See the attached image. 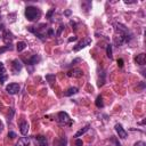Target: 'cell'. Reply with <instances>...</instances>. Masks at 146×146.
<instances>
[{
	"instance_id": "6da1fadb",
	"label": "cell",
	"mask_w": 146,
	"mask_h": 146,
	"mask_svg": "<svg viewBox=\"0 0 146 146\" xmlns=\"http://www.w3.org/2000/svg\"><path fill=\"white\" fill-rule=\"evenodd\" d=\"M114 26V31L115 33L117 34V36L114 38V42L117 47L122 46L123 43H127L129 42L131 39H132V33L129 31V29L123 25L122 23H114L113 24Z\"/></svg>"
},
{
	"instance_id": "7a4b0ae2",
	"label": "cell",
	"mask_w": 146,
	"mask_h": 146,
	"mask_svg": "<svg viewBox=\"0 0 146 146\" xmlns=\"http://www.w3.org/2000/svg\"><path fill=\"white\" fill-rule=\"evenodd\" d=\"M25 17L31 22L38 21L41 17V10L34 6H27L25 8Z\"/></svg>"
},
{
	"instance_id": "3957f363",
	"label": "cell",
	"mask_w": 146,
	"mask_h": 146,
	"mask_svg": "<svg viewBox=\"0 0 146 146\" xmlns=\"http://www.w3.org/2000/svg\"><path fill=\"white\" fill-rule=\"evenodd\" d=\"M57 122L62 125H71L72 121L66 112H58L57 114Z\"/></svg>"
},
{
	"instance_id": "277c9868",
	"label": "cell",
	"mask_w": 146,
	"mask_h": 146,
	"mask_svg": "<svg viewBox=\"0 0 146 146\" xmlns=\"http://www.w3.org/2000/svg\"><path fill=\"white\" fill-rule=\"evenodd\" d=\"M90 43H91V38H84V39H82L79 43H76V44L73 47V50H74V51H79V50H81L82 48L89 46Z\"/></svg>"
},
{
	"instance_id": "5b68a950",
	"label": "cell",
	"mask_w": 146,
	"mask_h": 146,
	"mask_svg": "<svg viewBox=\"0 0 146 146\" xmlns=\"http://www.w3.org/2000/svg\"><path fill=\"white\" fill-rule=\"evenodd\" d=\"M21 90V87L18 83H9L8 86H6V91L9 94V95H16L18 94Z\"/></svg>"
},
{
	"instance_id": "8992f818",
	"label": "cell",
	"mask_w": 146,
	"mask_h": 146,
	"mask_svg": "<svg viewBox=\"0 0 146 146\" xmlns=\"http://www.w3.org/2000/svg\"><path fill=\"white\" fill-rule=\"evenodd\" d=\"M2 40H3V42H5L7 46L11 44V42H13V40H14V35H13V33H11L9 30H3V33H2Z\"/></svg>"
},
{
	"instance_id": "52a82bcc",
	"label": "cell",
	"mask_w": 146,
	"mask_h": 146,
	"mask_svg": "<svg viewBox=\"0 0 146 146\" xmlns=\"http://www.w3.org/2000/svg\"><path fill=\"white\" fill-rule=\"evenodd\" d=\"M22 68H23V64L21 63V60L14 59V60L11 62V72H13L14 74H18V73L22 71Z\"/></svg>"
},
{
	"instance_id": "ba28073f",
	"label": "cell",
	"mask_w": 146,
	"mask_h": 146,
	"mask_svg": "<svg viewBox=\"0 0 146 146\" xmlns=\"http://www.w3.org/2000/svg\"><path fill=\"white\" fill-rule=\"evenodd\" d=\"M114 128H115V131H116V133L119 135V137H120V138H122V139H125V138L128 137V132L124 130V128L122 127V124H120V123H116Z\"/></svg>"
},
{
	"instance_id": "9c48e42d",
	"label": "cell",
	"mask_w": 146,
	"mask_h": 146,
	"mask_svg": "<svg viewBox=\"0 0 146 146\" xmlns=\"http://www.w3.org/2000/svg\"><path fill=\"white\" fill-rule=\"evenodd\" d=\"M83 75H84V73L81 68H73L67 72V76H70V78H82Z\"/></svg>"
},
{
	"instance_id": "30bf717a",
	"label": "cell",
	"mask_w": 146,
	"mask_h": 146,
	"mask_svg": "<svg viewBox=\"0 0 146 146\" xmlns=\"http://www.w3.org/2000/svg\"><path fill=\"white\" fill-rule=\"evenodd\" d=\"M7 79H8V74H7L6 67H5L3 63L0 62V83H5Z\"/></svg>"
},
{
	"instance_id": "8fae6325",
	"label": "cell",
	"mask_w": 146,
	"mask_h": 146,
	"mask_svg": "<svg viewBox=\"0 0 146 146\" xmlns=\"http://www.w3.org/2000/svg\"><path fill=\"white\" fill-rule=\"evenodd\" d=\"M29 129H30V124H29L26 121L21 122V124H19V131H21V133H22L23 136H26V135H27Z\"/></svg>"
},
{
	"instance_id": "7c38bea8",
	"label": "cell",
	"mask_w": 146,
	"mask_h": 146,
	"mask_svg": "<svg viewBox=\"0 0 146 146\" xmlns=\"http://www.w3.org/2000/svg\"><path fill=\"white\" fill-rule=\"evenodd\" d=\"M135 62H136V64H138V65H141V66L145 65V63H146V55H145L144 52L137 55V56L135 57Z\"/></svg>"
},
{
	"instance_id": "4fadbf2b",
	"label": "cell",
	"mask_w": 146,
	"mask_h": 146,
	"mask_svg": "<svg viewBox=\"0 0 146 146\" xmlns=\"http://www.w3.org/2000/svg\"><path fill=\"white\" fill-rule=\"evenodd\" d=\"M40 56L39 55H33V56H31L27 60H26V65H31V66H33V65H35V64H38L39 62H40Z\"/></svg>"
},
{
	"instance_id": "5bb4252c",
	"label": "cell",
	"mask_w": 146,
	"mask_h": 146,
	"mask_svg": "<svg viewBox=\"0 0 146 146\" xmlns=\"http://www.w3.org/2000/svg\"><path fill=\"white\" fill-rule=\"evenodd\" d=\"M29 145H30V138L29 137H22L15 144V146H29Z\"/></svg>"
},
{
	"instance_id": "9a60e30c",
	"label": "cell",
	"mask_w": 146,
	"mask_h": 146,
	"mask_svg": "<svg viewBox=\"0 0 146 146\" xmlns=\"http://www.w3.org/2000/svg\"><path fill=\"white\" fill-rule=\"evenodd\" d=\"M35 139H36L38 143H39V146H49V145H48V141H47V138H46L44 136L38 135V136H35Z\"/></svg>"
},
{
	"instance_id": "2e32d148",
	"label": "cell",
	"mask_w": 146,
	"mask_h": 146,
	"mask_svg": "<svg viewBox=\"0 0 146 146\" xmlns=\"http://www.w3.org/2000/svg\"><path fill=\"white\" fill-rule=\"evenodd\" d=\"M89 129H90V124H87V125H84L83 128H81L80 130H78V131L74 133V137H75V138H78V137H80V136L84 135V133H86V132H87Z\"/></svg>"
},
{
	"instance_id": "e0dca14e",
	"label": "cell",
	"mask_w": 146,
	"mask_h": 146,
	"mask_svg": "<svg viewBox=\"0 0 146 146\" xmlns=\"http://www.w3.org/2000/svg\"><path fill=\"white\" fill-rule=\"evenodd\" d=\"M78 91H79V89H78L76 87H71V88H68L67 90L64 91V96H65V97H68V96H72V95H74V94H76Z\"/></svg>"
},
{
	"instance_id": "ac0fdd59",
	"label": "cell",
	"mask_w": 146,
	"mask_h": 146,
	"mask_svg": "<svg viewBox=\"0 0 146 146\" xmlns=\"http://www.w3.org/2000/svg\"><path fill=\"white\" fill-rule=\"evenodd\" d=\"M46 80L49 82L50 86H54V82L56 81V76H55V74H47L46 75Z\"/></svg>"
},
{
	"instance_id": "d6986e66",
	"label": "cell",
	"mask_w": 146,
	"mask_h": 146,
	"mask_svg": "<svg viewBox=\"0 0 146 146\" xmlns=\"http://www.w3.org/2000/svg\"><path fill=\"white\" fill-rule=\"evenodd\" d=\"M25 48H26V43H25L24 41H19V42H17V44H16V49H17V51H23Z\"/></svg>"
},
{
	"instance_id": "ffe728a7",
	"label": "cell",
	"mask_w": 146,
	"mask_h": 146,
	"mask_svg": "<svg viewBox=\"0 0 146 146\" xmlns=\"http://www.w3.org/2000/svg\"><path fill=\"white\" fill-rule=\"evenodd\" d=\"M95 104H96V106H97L98 108H100V107H103V106H104V102H103V97H102V96H97V98H96V102H95Z\"/></svg>"
},
{
	"instance_id": "44dd1931",
	"label": "cell",
	"mask_w": 146,
	"mask_h": 146,
	"mask_svg": "<svg viewBox=\"0 0 146 146\" xmlns=\"http://www.w3.org/2000/svg\"><path fill=\"white\" fill-rule=\"evenodd\" d=\"M54 145H55V146H65V145H66V138L62 137L59 141H58V140H54Z\"/></svg>"
},
{
	"instance_id": "7402d4cb",
	"label": "cell",
	"mask_w": 146,
	"mask_h": 146,
	"mask_svg": "<svg viewBox=\"0 0 146 146\" xmlns=\"http://www.w3.org/2000/svg\"><path fill=\"white\" fill-rule=\"evenodd\" d=\"M106 55H107V57L110 59L113 58V55H112V44H107V47H106Z\"/></svg>"
},
{
	"instance_id": "603a6c76",
	"label": "cell",
	"mask_w": 146,
	"mask_h": 146,
	"mask_svg": "<svg viewBox=\"0 0 146 146\" xmlns=\"http://www.w3.org/2000/svg\"><path fill=\"white\" fill-rule=\"evenodd\" d=\"M11 49H13V46H11V44H9V46H5V47L0 48V54L5 52V51H7V50H11Z\"/></svg>"
},
{
	"instance_id": "cb8c5ba5",
	"label": "cell",
	"mask_w": 146,
	"mask_h": 146,
	"mask_svg": "<svg viewBox=\"0 0 146 146\" xmlns=\"http://www.w3.org/2000/svg\"><path fill=\"white\" fill-rule=\"evenodd\" d=\"M8 137H9L10 139H13V138L16 137V133H15L14 131H9V132H8Z\"/></svg>"
},
{
	"instance_id": "d4e9b609",
	"label": "cell",
	"mask_w": 146,
	"mask_h": 146,
	"mask_svg": "<svg viewBox=\"0 0 146 146\" xmlns=\"http://www.w3.org/2000/svg\"><path fill=\"white\" fill-rule=\"evenodd\" d=\"M133 146H146V144L144 141H137L133 144Z\"/></svg>"
},
{
	"instance_id": "484cf974",
	"label": "cell",
	"mask_w": 146,
	"mask_h": 146,
	"mask_svg": "<svg viewBox=\"0 0 146 146\" xmlns=\"http://www.w3.org/2000/svg\"><path fill=\"white\" fill-rule=\"evenodd\" d=\"M63 30H64V25H60V26H59V30H58V32H57V34H56V35H57V36H59Z\"/></svg>"
},
{
	"instance_id": "4316f807",
	"label": "cell",
	"mask_w": 146,
	"mask_h": 146,
	"mask_svg": "<svg viewBox=\"0 0 146 146\" xmlns=\"http://www.w3.org/2000/svg\"><path fill=\"white\" fill-rule=\"evenodd\" d=\"M82 144H83L82 140H80V139H76V140H75V145H76V146H82Z\"/></svg>"
},
{
	"instance_id": "83f0119b",
	"label": "cell",
	"mask_w": 146,
	"mask_h": 146,
	"mask_svg": "<svg viewBox=\"0 0 146 146\" xmlns=\"http://www.w3.org/2000/svg\"><path fill=\"white\" fill-rule=\"evenodd\" d=\"M117 65L120 67H122L123 66V59H117Z\"/></svg>"
},
{
	"instance_id": "f1b7e54d",
	"label": "cell",
	"mask_w": 146,
	"mask_h": 146,
	"mask_svg": "<svg viewBox=\"0 0 146 146\" xmlns=\"http://www.w3.org/2000/svg\"><path fill=\"white\" fill-rule=\"evenodd\" d=\"M64 15H65V16H70V15H71V10H66V11H64Z\"/></svg>"
},
{
	"instance_id": "f546056e",
	"label": "cell",
	"mask_w": 146,
	"mask_h": 146,
	"mask_svg": "<svg viewBox=\"0 0 146 146\" xmlns=\"http://www.w3.org/2000/svg\"><path fill=\"white\" fill-rule=\"evenodd\" d=\"M76 39H78L76 36H73V38H70V39H68V42H71V41H75Z\"/></svg>"
},
{
	"instance_id": "4dcf8cb0",
	"label": "cell",
	"mask_w": 146,
	"mask_h": 146,
	"mask_svg": "<svg viewBox=\"0 0 146 146\" xmlns=\"http://www.w3.org/2000/svg\"><path fill=\"white\" fill-rule=\"evenodd\" d=\"M1 30H3V25H2V24H0V31H1Z\"/></svg>"
}]
</instances>
